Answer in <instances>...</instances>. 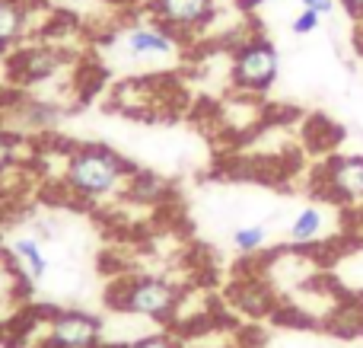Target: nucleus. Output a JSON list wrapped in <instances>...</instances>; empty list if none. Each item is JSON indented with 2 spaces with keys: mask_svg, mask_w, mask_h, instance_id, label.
Returning <instances> with one entry per match:
<instances>
[{
  "mask_svg": "<svg viewBox=\"0 0 363 348\" xmlns=\"http://www.w3.org/2000/svg\"><path fill=\"white\" fill-rule=\"evenodd\" d=\"M134 176V166L108 144H74L64 153L61 185L77 202H102L115 192L128 189V179Z\"/></svg>",
  "mask_w": 363,
  "mask_h": 348,
  "instance_id": "obj_1",
  "label": "nucleus"
},
{
  "mask_svg": "<svg viewBox=\"0 0 363 348\" xmlns=\"http://www.w3.org/2000/svg\"><path fill=\"white\" fill-rule=\"evenodd\" d=\"M182 300H185V291L163 275H134L115 285L108 294L112 310L150 320V323H172L179 317Z\"/></svg>",
  "mask_w": 363,
  "mask_h": 348,
  "instance_id": "obj_2",
  "label": "nucleus"
},
{
  "mask_svg": "<svg viewBox=\"0 0 363 348\" xmlns=\"http://www.w3.org/2000/svg\"><path fill=\"white\" fill-rule=\"evenodd\" d=\"M281 74V51L264 36H245L230 51V83L236 93L264 96Z\"/></svg>",
  "mask_w": 363,
  "mask_h": 348,
  "instance_id": "obj_3",
  "label": "nucleus"
},
{
  "mask_svg": "<svg viewBox=\"0 0 363 348\" xmlns=\"http://www.w3.org/2000/svg\"><path fill=\"white\" fill-rule=\"evenodd\" d=\"M67 64V51L48 38H29L13 55H6V70L16 87H35L51 77H57Z\"/></svg>",
  "mask_w": 363,
  "mask_h": 348,
  "instance_id": "obj_4",
  "label": "nucleus"
},
{
  "mask_svg": "<svg viewBox=\"0 0 363 348\" xmlns=\"http://www.w3.org/2000/svg\"><path fill=\"white\" fill-rule=\"evenodd\" d=\"M106 326L96 313L86 310H55L45 317L42 348H102Z\"/></svg>",
  "mask_w": 363,
  "mask_h": 348,
  "instance_id": "obj_5",
  "label": "nucleus"
},
{
  "mask_svg": "<svg viewBox=\"0 0 363 348\" xmlns=\"http://www.w3.org/2000/svg\"><path fill=\"white\" fill-rule=\"evenodd\" d=\"M144 10L153 23H160L176 38L188 42L213 23L217 0H147Z\"/></svg>",
  "mask_w": 363,
  "mask_h": 348,
  "instance_id": "obj_6",
  "label": "nucleus"
},
{
  "mask_svg": "<svg viewBox=\"0 0 363 348\" xmlns=\"http://www.w3.org/2000/svg\"><path fill=\"white\" fill-rule=\"evenodd\" d=\"M118 48L125 51L131 61H163V58H176L182 51V38H176L169 29L153 23L150 16L131 23L118 32Z\"/></svg>",
  "mask_w": 363,
  "mask_h": 348,
  "instance_id": "obj_7",
  "label": "nucleus"
},
{
  "mask_svg": "<svg viewBox=\"0 0 363 348\" xmlns=\"http://www.w3.org/2000/svg\"><path fill=\"white\" fill-rule=\"evenodd\" d=\"M322 189L332 202L360 205L363 202V153H338L322 170Z\"/></svg>",
  "mask_w": 363,
  "mask_h": 348,
  "instance_id": "obj_8",
  "label": "nucleus"
},
{
  "mask_svg": "<svg viewBox=\"0 0 363 348\" xmlns=\"http://www.w3.org/2000/svg\"><path fill=\"white\" fill-rule=\"evenodd\" d=\"M29 38H35L32 0H0V58L13 55Z\"/></svg>",
  "mask_w": 363,
  "mask_h": 348,
  "instance_id": "obj_9",
  "label": "nucleus"
},
{
  "mask_svg": "<svg viewBox=\"0 0 363 348\" xmlns=\"http://www.w3.org/2000/svg\"><path fill=\"white\" fill-rule=\"evenodd\" d=\"M6 256H10V262H13V268H16V275H19L23 281H29V285H38V281L48 275V268H51L48 256H45L42 243H38L35 236H16Z\"/></svg>",
  "mask_w": 363,
  "mask_h": 348,
  "instance_id": "obj_10",
  "label": "nucleus"
},
{
  "mask_svg": "<svg viewBox=\"0 0 363 348\" xmlns=\"http://www.w3.org/2000/svg\"><path fill=\"white\" fill-rule=\"evenodd\" d=\"M322 234H325V211H322L319 205H306V208H300L296 217L290 221L287 240L294 243V246H313Z\"/></svg>",
  "mask_w": 363,
  "mask_h": 348,
  "instance_id": "obj_11",
  "label": "nucleus"
},
{
  "mask_svg": "<svg viewBox=\"0 0 363 348\" xmlns=\"http://www.w3.org/2000/svg\"><path fill=\"white\" fill-rule=\"evenodd\" d=\"M233 300L242 313H252V317H262V313L271 310L274 298H271V288L264 281H242V285L233 291Z\"/></svg>",
  "mask_w": 363,
  "mask_h": 348,
  "instance_id": "obj_12",
  "label": "nucleus"
},
{
  "mask_svg": "<svg viewBox=\"0 0 363 348\" xmlns=\"http://www.w3.org/2000/svg\"><path fill=\"white\" fill-rule=\"evenodd\" d=\"M23 147H26V138L13 128L0 125V179L10 176L13 170L23 166Z\"/></svg>",
  "mask_w": 363,
  "mask_h": 348,
  "instance_id": "obj_13",
  "label": "nucleus"
},
{
  "mask_svg": "<svg viewBox=\"0 0 363 348\" xmlns=\"http://www.w3.org/2000/svg\"><path fill=\"white\" fill-rule=\"evenodd\" d=\"M230 240H233V249H236V253L252 256L268 243V227H264V224H242V227L233 230Z\"/></svg>",
  "mask_w": 363,
  "mask_h": 348,
  "instance_id": "obj_14",
  "label": "nucleus"
},
{
  "mask_svg": "<svg viewBox=\"0 0 363 348\" xmlns=\"http://www.w3.org/2000/svg\"><path fill=\"white\" fill-rule=\"evenodd\" d=\"M319 26H322L319 13L303 10V13H296V16H294V23H290V32H294V36H309V32H315Z\"/></svg>",
  "mask_w": 363,
  "mask_h": 348,
  "instance_id": "obj_15",
  "label": "nucleus"
},
{
  "mask_svg": "<svg viewBox=\"0 0 363 348\" xmlns=\"http://www.w3.org/2000/svg\"><path fill=\"white\" fill-rule=\"evenodd\" d=\"M125 348H182L172 336H166V332H157V336H140V339H134L131 345H125Z\"/></svg>",
  "mask_w": 363,
  "mask_h": 348,
  "instance_id": "obj_16",
  "label": "nucleus"
},
{
  "mask_svg": "<svg viewBox=\"0 0 363 348\" xmlns=\"http://www.w3.org/2000/svg\"><path fill=\"white\" fill-rule=\"evenodd\" d=\"M300 4H303V10H313L319 16H325V13H332L338 6V0H300Z\"/></svg>",
  "mask_w": 363,
  "mask_h": 348,
  "instance_id": "obj_17",
  "label": "nucleus"
},
{
  "mask_svg": "<svg viewBox=\"0 0 363 348\" xmlns=\"http://www.w3.org/2000/svg\"><path fill=\"white\" fill-rule=\"evenodd\" d=\"M341 6H345L347 13H351L354 19H363V0H338Z\"/></svg>",
  "mask_w": 363,
  "mask_h": 348,
  "instance_id": "obj_18",
  "label": "nucleus"
},
{
  "mask_svg": "<svg viewBox=\"0 0 363 348\" xmlns=\"http://www.w3.org/2000/svg\"><path fill=\"white\" fill-rule=\"evenodd\" d=\"M264 4H268V0H236V6L242 13H255L258 6H264Z\"/></svg>",
  "mask_w": 363,
  "mask_h": 348,
  "instance_id": "obj_19",
  "label": "nucleus"
},
{
  "mask_svg": "<svg viewBox=\"0 0 363 348\" xmlns=\"http://www.w3.org/2000/svg\"><path fill=\"white\" fill-rule=\"evenodd\" d=\"M102 348H106V345H102Z\"/></svg>",
  "mask_w": 363,
  "mask_h": 348,
  "instance_id": "obj_20",
  "label": "nucleus"
}]
</instances>
